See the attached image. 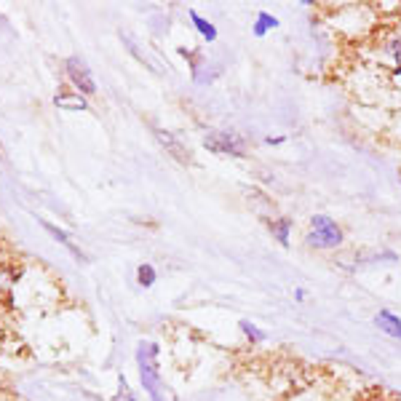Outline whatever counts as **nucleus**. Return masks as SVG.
<instances>
[{
    "instance_id": "1",
    "label": "nucleus",
    "mask_w": 401,
    "mask_h": 401,
    "mask_svg": "<svg viewBox=\"0 0 401 401\" xmlns=\"http://www.w3.org/2000/svg\"><path fill=\"white\" fill-rule=\"evenodd\" d=\"M156 353L158 348L153 342H142L140 351H137V361H140V375H142V382L147 388V393L153 396V401H166L163 399V385H160V377H158V369H156Z\"/></svg>"
},
{
    "instance_id": "2",
    "label": "nucleus",
    "mask_w": 401,
    "mask_h": 401,
    "mask_svg": "<svg viewBox=\"0 0 401 401\" xmlns=\"http://www.w3.org/2000/svg\"><path fill=\"white\" fill-rule=\"evenodd\" d=\"M342 241L340 227L329 217H313L310 220V236H308V243L316 246V249H332Z\"/></svg>"
},
{
    "instance_id": "3",
    "label": "nucleus",
    "mask_w": 401,
    "mask_h": 401,
    "mask_svg": "<svg viewBox=\"0 0 401 401\" xmlns=\"http://www.w3.org/2000/svg\"><path fill=\"white\" fill-rule=\"evenodd\" d=\"M203 144L214 153H225V156H243L246 153V144L236 134H227V131H212L203 137Z\"/></svg>"
},
{
    "instance_id": "4",
    "label": "nucleus",
    "mask_w": 401,
    "mask_h": 401,
    "mask_svg": "<svg viewBox=\"0 0 401 401\" xmlns=\"http://www.w3.org/2000/svg\"><path fill=\"white\" fill-rule=\"evenodd\" d=\"M64 70H67V75L73 80V86L80 88L83 94H94L97 91V83L91 78V73H88V67L78 59V57H70V59L64 62Z\"/></svg>"
},
{
    "instance_id": "5",
    "label": "nucleus",
    "mask_w": 401,
    "mask_h": 401,
    "mask_svg": "<svg viewBox=\"0 0 401 401\" xmlns=\"http://www.w3.org/2000/svg\"><path fill=\"white\" fill-rule=\"evenodd\" d=\"M156 137H158L160 144H163V147H166V150H169V153H171V156H174L177 160H182V163H187V160H190L187 150L182 147V142L177 140L171 131H160V129H156Z\"/></svg>"
},
{
    "instance_id": "6",
    "label": "nucleus",
    "mask_w": 401,
    "mask_h": 401,
    "mask_svg": "<svg viewBox=\"0 0 401 401\" xmlns=\"http://www.w3.org/2000/svg\"><path fill=\"white\" fill-rule=\"evenodd\" d=\"M43 227H46V230H48L54 239L59 241L62 246H64V249H67L73 257H78V260H86V257H83V252H80V249L75 246V243H73V241L67 239V233H64V230H59V227H57V225H51V222H43Z\"/></svg>"
},
{
    "instance_id": "7",
    "label": "nucleus",
    "mask_w": 401,
    "mask_h": 401,
    "mask_svg": "<svg viewBox=\"0 0 401 401\" xmlns=\"http://www.w3.org/2000/svg\"><path fill=\"white\" fill-rule=\"evenodd\" d=\"M375 321H377V326H380L382 332H388L391 337H399L401 340V319H396V316L388 313V310H380Z\"/></svg>"
},
{
    "instance_id": "8",
    "label": "nucleus",
    "mask_w": 401,
    "mask_h": 401,
    "mask_svg": "<svg viewBox=\"0 0 401 401\" xmlns=\"http://www.w3.org/2000/svg\"><path fill=\"white\" fill-rule=\"evenodd\" d=\"M54 104L57 107H70V110H86V100L80 94H57Z\"/></svg>"
},
{
    "instance_id": "9",
    "label": "nucleus",
    "mask_w": 401,
    "mask_h": 401,
    "mask_svg": "<svg viewBox=\"0 0 401 401\" xmlns=\"http://www.w3.org/2000/svg\"><path fill=\"white\" fill-rule=\"evenodd\" d=\"M190 19H193V24L198 27V32L203 35L206 40H217V30H214V24H209V21L203 19V17H198L196 11H190Z\"/></svg>"
},
{
    "instance_id": "10",
    "label": "nucleus",
    "mask_w": 401,
    "mask_h": 401,
    "mask_svg": "<svg viewBox=\"0 0 401 401\" xmlns=\"http://www.w3.org/2000/svg\"><path fill=\"white\" fill-rule=\"evenodd\" d=\"M289 227H292V220H289V217H283V220H279V222H273V225H270L273 236H276V239H279L283 246L289 243Z\"/></svg>"
},
{
    "instance_id": "11",
    "label": "nucleus",
    "mask_w": 401,
    "mask_h": 401,
    "mask_svg": "<svg viewBox=\"0 0 401 401\" xmlns=\"http://www.w3.org/2000/svg\"><path fill=\"white\" fill-rule=\"evenodd\" d=\"M273 27H279V19L262 11L260 17H257V24H254V35H265V30H273Z\"/></svg>"
},
{
    "instance_id": "12",
    "label": "nucleus",
    "mask_w": 401,
    "mask_h": 401,
    "mask_svg": "<svg viewBox=\"0 0 401 401\" xmlns=\"http://www.w3.org/2000/svg\"><path fill=\"white\" fill-rule=\"evenodd\" d=\"M137 279H140L142 286H150V283L156 281V270H153V265H140V270H137Z\"/></svg>"
},
{
    "instance_id": "13",
    "label": "nucleus",
    "mask_w": 401,
    "mask_h": 401,
    "mask_svg": "<svg viewBox=\"0 0 401 401\" xmlns=\"http://www.w3.org/2000/svg\"><path fill=\"white\" fill-rule=\"evenodd\" d=\"M388 54L393 57V64L401 70V40H391L388 43Z\"/></svg>"
},
{
    "instance_id": "14",
    "label": "nucleus",
    "mask_w": 401,
    "mask_h": 401,
    "mask_svg": "<svg viewBox=\"0 0 401 401\" xmlns=\"http://www.w3.org/2000/svg\"><path fill=\"white\" fill-rule=\"evenodd\" d=\"M241 329H243V332H246V337H252V340H262V337H265L260 329H254L249 321H241Z\"/></svg>"
}]
</instances>
